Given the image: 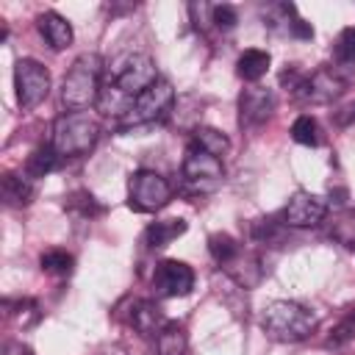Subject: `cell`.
Here are the masks:
<instances>
[{"mask_svg":"<svg viewBox=\"0 0 355 355\" xmlns=\"http://www.w3.org/2000/svg\"><path fill=\"white\" fill-rule=\"evenodd\" d=\"M155 80H158V72H155V64H153V58L147 53L119 55L105 72L97 108L103 114H108V116H119L122 119L133 108L136 97L141 92H147Z\"/></svg>","mask_w":355,"mask_h":355,"instance_id":"cell-1","label":"cell"},{"mask_svg":"<svg viewBox=\"0 0 355 355\" xmlns=\"http://www.w3.org/2000/svg\"><path fill=\"white\" fill-rule=\"evenodd\" d=\"M103 58L97 53H83L72 61L69 72L64 75L61 83V100L67 108H86V105H97L100 100V89H103Z\"/></svg>","mask_w":355,"mask_h":355,"instance_id":"cell-2","label":"cell"},{"mask_svg":"<svg viewBox=\"0 0 355 355\" xmlns=\"http://www.w3.org/2000/svg\"><path fill=\"white\" fill-rule=\"evenodd\" d=\"M261 327L269 338L283 341V344H294V341H305L316 330V316L300 302L275 300L263 308Z\"/></svg>","mask_w":355,"mask_h":355,"instance_id":"cell-3","label":"cell"},{"mask_svg":"<svg viewBox=\"0 0 355 355\" xmlns=\"http://www.w3.org/2000/svg\"><path fill=\"white\" fill-rule=\"evenodd\" d=\"M100 139V125L94 116L83 114V111H69L61 114L53 122V133H50V147L61 155V158H75L89 153Z\"/></svg>","mask_w":355,"mask_h":355,"instance_id":"cell-4","label":"cell"},{"mask_svg":"<svg viewBox=\"0 0 355 355\" xmlns=\"http://www.w3.org/2000/svg\"><path fill=\"white\" fill-rule=\"evenodd\" d=\"M222 175H225V166H222L219 155L202 150L197 141H191L186 147V155H183V189L189 194L214 191L222 183Z\"/></svg>","mask_w":355,"mask_h":355,"instance_id":"cell-5","label":"cell"},{"mask_svg":"<svg viewBox=\"0 0 355 355\" xmlns=\"http://www.w3.org/2000/svg\"><path fill=\"white\" fill-rule=\"evenodd\" d=\"M175 105V89L166 78H158L147 92H141L133 103V108L119 119L122 128H141V125H153L169 116Z\"/></svg>","mask_w":355,"mask_h":355,"instance_id":"cell-6","label":"cell"},{"mask_svg":"<svg viewBox=\"0 0 355 355\" xmlns=\"http://www.w3.org/2000/svg\"><path fill=\"white\" fill-rule=\"evenodd\" d=\"M172 200V186L153 169H139L128 180V205L139 214H155Z\"/></svg>","mask_w":355,"mask_h":355,"instance_id":"cell-7","label":"cell"},{"mask_svg":"<svg viewBox=\"0 0 355 355\" xmlns=\"http://www.w3.org/2000/svg\"><path fill=\"white\" fill-rule=\"evenodd\" d=\"M347 86H349V69H344L341 64L338 67H322V69L302 78L294 97L302 103L324 105V103H333L336 97H341Z\"/></svg>","mask_w":355,"mask_h":355,"instance_id":"cell-8","label":"cell"},{"mask_svg":"<svg viewBox=\"0 0 355 355\" xmlns=\"http://www.w3.org/2000/svg\"><path fill=\"white\" fill-rule=\"evenodd\" d=\"M14 89L22 108H36L50 94V72L33 58H19L14 67Z\"/></svg>","mask_w":355,"mask_h":355,"instance_id":"cell-9","label":"cell"},{"mask_svg":"<svg viewBox=\"0 0 355 355\" xmlns=\"http://www.w3.org/2000/svg\"><path fill=\"white\" fill-rule=\"evenodd\" d=\"M194 288V272L183 261H161L153 272V294L158 300H172V297H186Z\"/></svg>","mask_w":355,"mask_h":355,"instance_id":"cell-10","label":"cell"},{"mask_svg":"<svg viewBox=\"0 0 355 355\" xmlns=\"http://www.w3.org/2000/svg\"><path fill=\"white\" fill-rule=\"evenodd\" d=\"M324 214H327V202L319 194L297 191L286 202V208L280 214V222L286 227H313V225H319L324 219Z\"/></svg>","mask_w":355,"mask_h":355,"instance_id":"cell-11","label":"cell"},{"mask_svg":"<svg viewBox=\"0 0 355 355\" xmlns=\"http://www.w3.org/2000/svg\"><path fill=\"white\" fill-rule=\"evenodd\" d=\"M275 111V94L263 86H250L239 97V125L241 128H258L263 125Z\"/></svg>","mask_w":355,"mask_h":355,"instance_id":"cell-12","label":"cell"},{"mask_svg":"<svg viewBox=\"0 0 355 355\" xmlns=\"http://www.w3.org/2000/svg\"><path fill=\"white\" fill-rule=\"evenodd\" d=\"M263 25H269L272 31H280V33H288L294 39H311L313 36V28L297 17V8L291 3H277V6H269L263 11Z\"/></svg>","mask_w":355,"mask_h":355,"instance_id":"cell-13","label":"cell"},{"mask_svg":"<svg viewBox=\"0 0 355 355\" xmlns=\"http://www.w3.org/2000/svg\"><path fill=\"white\" fill-rule=\"evenodd\" d=\"M130 324L144 338H158V333L169 324V319L161 313V308L150 300H136L130 308Z\"/></svg>","mask_w":355,"mask_h":355,"instance_id":"cell-14","label":"cell"},{"mask_svg":"<svg viewBox=\"0 0 355 355\" xmlns=\"http://www.w3.org/2000/svg\"><path fill=\"white\" fill-rule=\"evenodd\" d=\"M241 288H252V286H258L261 283V277H263V266H261V258L255 255V252H247V250H241L230 263H225L222 266Z\"/></svg>","mask_w":355,"mask_h":355,"instance_id":"cell-15","label":"cell"},{"mask_svg":"<svg viewBox=\"0 0 355 355\" xmlns=\"http://www.w3.org/2000/svg\"><path fill=\"white\" fill-rule=\"evenodd\" d=\"M36 25H39V33L44 36V42L53 47V50H64L72 44V25L55 14V11H44L36 17Z\"/></svg>","mask_w":355,"mask_h":355,"instance_id":"cell-16","label":"cell"},{"mask_svg":"<svg viewBox=\"0 0 355 355\" xmlns=\"http://www.w3.org/2000/svg\"><path fill=\"white\" fill-rule=\"evenodd\" d=\"M269 64H272V58H269L266 50H255V47H250V50H244V53L239 55V61H236V72H239L241 80L255 83V80H261V78L266 75Z\"/></svg>","mask_w":355,"mask_h":355,"instance_id":"cell-17","label":"cell"},{"mask_svg":"<svg viewBox=\"0 0 355 355\" xmlns=\"http://www.w3.org/2000/svg\"><path fill=\"white\" fill-rule=\"evenodd\" d=\"M33 200V186L28 178L22 175H14V172H6L3 175V202L8 208H22Z\"/></svg>","mask_w":355,"mask_h":355,"instance_id":"cell-18","label":"cell"},{"mask_svg":"<svg viewBox=\"0 0 355 355\" xmlns=\"http://www.w3.org/2000/svg\"><path fill=\"white\" fill-rule=\"evenodd\" d=\"M186 222L183 219H161V222H153L150 227H147V233H144V241L155 250V247H166V244H172L178 236H183L186 233Z\"/></svg>","mask_w":355,"mask_h":355,"instance_id":"cell-19","label":"cell"},{"mask_svg":"<svg viewBox=\"0 0 355 355\" xmlns=\"http://www.w3.org/2000/svg\"><path fill=\"white\" fill-rule=\"evenodd\" d=\"M155 349L158 355H189V338H186V330L178 324V322H169L158 338H155Z\"/></svg>","mask_w":355,"mask_h":355,"instance_id":"cell-20","label":"cell"},{"mask_svg":"<svg viewBox=\"0 0 355 355\" xmlns=\"http://www.w3.org/2000/svg\"><path fill=\"white\" fill-rule=\"evenodd\" d=\"M58 164H61V155L47 144V147H39V150H33L31 155H28V161H25V178H44V175H50L53 169H58Z\"/></svg>","mask_w":355,"mask_h":355,"instance_id":"cell-21","label":"cell"},{"mask_svg":"<svg viewBox=\"0 0 355 355\" xmlns=\"http://www.w3.org/2000/svg\"><path fill=\"white\" fill-rule=\"evenodd\" d=\"M208 252H211V258L219 266H225V263H230L241 252V244L233 236H227V233H211L208 236Z\"/></svg>","mask_w":355,"mask_h":355,"instance_id":"cell-22","label":"cell"},{"mask_svg":"<svg viewBox=\"0 0 355 355\" xmlns=\"http://www.w3.org/2000/svg\"><path fill=\"white\" fill-rule=\"evenodd\" d=\"M39 266H42V272H47V275L67 277V275H72V269H75V258H72L67 250H47V252H42Z\"/></svg>","mask_w":355,"mask_h":355,"instance_id":"cell-23","label":"cell"},{"mask_svg":"<svg viewBox=\"0 0 355 355\" xmlns=\"http://www.w3.org/2000/svg\"><path fill=\"white\" fill-rule=\"evenodd\" d=\"M355 338V308H349L333 327H330V336H327V347H333V349H338V347H344V344H349Z\"/></svg>","mask_w":355,"mask_h":355,"instance_id":"cell-24","label":"cell"},{"mask_svg":"<svg viewBox=\"0 0 355 355\" xmlns=\"http://www.w3.org/2000/svg\"><path fill=\"white\" fill-rule=\"evenodd\" d=\"M319 133H322V130H319V122H316L313 116H308V114L297 116L294 125H291V136H294V141L308 144V147H316V144L322 141Z\"/></svg>","mask_w":355,"mask_h":355,"instance_id":"cell-25","label":"cell"},{"mask_svg":"<svg viewBox=\"0 0 355 355\" xmlns=\"http://www.w3.org/2000/svg\"><path fill=\"white\" fill-rule=\"evenodd\" d=\"M194 141H197L202 150H208V153H214V155H219V158L230 150L227 136L219 133L216 128H197V130H194Z\"/></svg>","mask_w":355,"mask_h":355,"instance_id":"cell-26","label":"cell"},{"mask_svg":"<svg viewBox=\"0 0 355 355\" xmlns=\"http://www.w3.org/2000/svg\"><path fill=\"white\" fill-rule=\"evenodd\" d=\"M283 222H277V219H258L255 225H252V239L255 241H261V244H272V247H277L280 241H283Z\"/></svg>","mask_w":355,"mask_h":355,"instance_id":"cell-27","label":"cell"},{"mask_svg":"<svg viewBox=\"0 0 355 355\" xmlns=\"http://www.w3.org/2000/svg\"><path fill=\"white\" fill-rule=\"evenodd\" d=\"M3 305H6V313H8V316H14L17 322H22V327H25V324H33V322L39 319V305H36L33 300H28V297H25V300H17V302L6 300Z\"/></svg>","mask_w":355,"mask_h":355,"instance_id":"cell-28","label":"cell"},{"mask_svg":"<svg viewBox=\"0 0 355 355\" xmlns=\"http://www.w3.org/2000/svg\"><path fill=\"white\" fill-rule=\"evenodd\" d=\"M67 205H69L72 211H78L80 216H97V214H103V205H97V200H94L89 191H75V194H69Z\"/></svg>","mask_w":355,"mask_h":355,"instance_id":"cell-29","label":"cell"},{"mask_svg":"<svg viewBox=\"0 0 355 355\" xmlns=\"http://www.w3.org/2000/svg\"><path fill=\"white\" fill-rule=\"evenodd\" d=\"M336 61L341 64V67H347V64H352L355 61V28H347V31H341V36H338V42H336Z\"/></svg>","mask_w":355,"mask_h":355,"instance_id":"cell-30","label":"cell"},{"mask_svg":"<svg viewBox=\"0 0 355 355\" xmlns=\"http://www.w3.org/2000/svg\"><path fill=\"white\" fill-rule=\"evenodd\" d=\"M333 236H336L344 247L355 250V214H347V216L336 219V225H333Z\"/></svg>","mask_w":355,"mask_h":355,"instance_id":"cell-31","label":"cell"},{"mask_svg":"<svg viewBox=\"0 0 355 355\" xmlns=\"http://www.w3.org/2000/svg\"><path fill=\"white\" fill-rule=\"evenodd\" d=\"M189 14H191L194 28H200V31H205L214 22V6H208V3H189Z\"/></svg>","mask_w":355,"mask_h":355,"instance_id":"cell-32","label":"cell"},{"mask_svg":"<svg viewBox=\"0 0 355 355\" xmlns=\"http://www.w3.org/2000/svg\"><path fill=\"white\" fill-rule=\"evenodd\" d=\"M239 22V14L233 6H214V25L222 31H230Z\"/></svg>","mask_w":355,"mask_h":355,"instance_id":"cell-33","label":"cell"},{"mask_svg":"<svg viewBox=\"0 0 355 355\" xmlns=\"http://www.w3.org/2000/svg\"><path fill=\"white\" fill-rule=\"evenodd\" d=\"M3 355H33V349L25 347V344H19V341H11V344H6Z\"/></svg>","mask_w":355,"mask_h":355,"instance_id":"cell-34","label":"cell"}]
</instances>
